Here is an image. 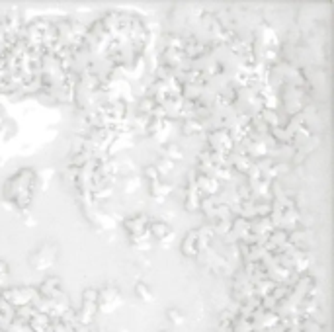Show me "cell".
Returning a JSON list of instances; mask_svg holds the SVG:
<instances>
[{
    "label": "cell",
    "instance_id": "6da1fadb",
    "mask_svg": "<svg viewBox=\"0 0 334 332\" xmlns=\"http://www.w3.org/2000/svg\"><path fill=\"white\" fill-rule=\"evenodd\" d=\"M151 231L155 233V237H158V239H164V237L170 235V229H168L164 223H155V225L151 227Z\"/></svg>",
    "mask_w": 334,
    "mask_h": 332
},
{
    "label": "cell",
    "instance_id": "7a4b0ae2",
    "mask_svg": "<svg viewBox=\"0 0 334 332\" xmlns=\"http://www.w3.org/2000/svg\"><path fill=\"white\" fill-rule=\"evenodd\" d=\"M137 293H139V297H141L143 301H149V299L153 297V295H151V291L147 289V286H143V284H139V286H137Z\"/></svg>",
    "mask_w": 334,
    "mask_h": 332
},
{
    "label": "cell",
    "instance_id": "3957f363",
    "mask_svg": "<svg viewBox=\"0 0 334 332\" xmlns=\"http://www.w3.org/2000/svg\"><path fill=\"white\" fill-rule=\"evenodd\" d=\"M168 317H170V321H172L174 325H182V323H184V319H182V313H176V311H168Z\"/></svg>",
    "mask_w": 334,
    "mask_h": 332
}]
</instances>
